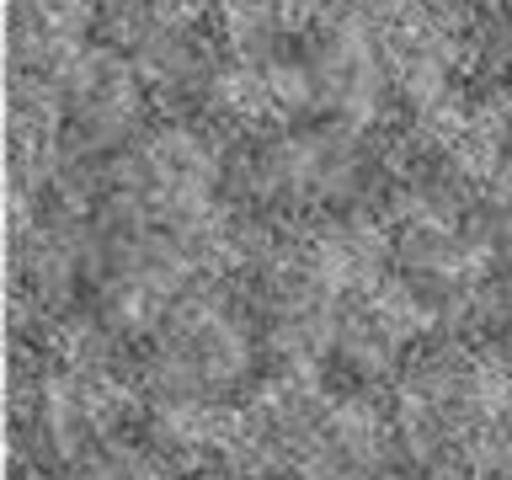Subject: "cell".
<instances>
[{
  "label": "cell",
  "mask_w": 512,
  "mask_h": 480,
  "mask_svg": "<svg viewBox=\"0 0 512 480\" xmlns=\"http://www.w3.org/2000/svg\"><path fill=\"white\" fill-rule=\"evenodd\" d=\"M384 278V235L374 224H336L315 240L310 256V283L320 294H352V288H379Z\"/></svg>",
  "instance_id": "6da1fadb"
},
{
  "label": "cell",
  "mask_w": 512,
  "mask_h": 480,
  "mask_svg": "<svg viewBox=\"0 0 512 480\" xmlns=\"http://www.w3.org/2000/svg\"><path fill=\"white\" fill-rule=\"evenodd\" d=\"M224 32H230L235 54L240 59H262L283 32V6L278 0H230L224 6Z\"/></svg>",
  "instance_id": "7a4b0ae2"
},
{
  "label": "cell",
  "mask_w": 512,
  "mask_h": 480,
  "mask_svg": "<svg viewBox=\"0 0 512 480\" xmlns=\"http://www.w3.org/2000/svg\"><path fill=\"white\" fill-rule=\"evenodd\" d=\"M208 102L230 118H256V112L272 107V86H267V70H256L251 59L230 64V70L208 75Z\"/></svg>",
  "instance_id": "3957f363"
},
{
  "label": "cell",
  "mask_w": 512,
  "mask_h": 480,
  "mask_svg": "<svg viewBox=\"0 0 512 480\" xmlns=\"http://www.w3.org/2000/svg\"><path fill=\"white\" fill-rule=\"evenodd\" d=\"M368 315H374L395 342H411V336H422L432 326V304H427V294L416 283H379Z\"/></svg>",
  "instance_id": "277c9868"
},
{
  "label": "cell",
  "mask_w": 512,
  "mask_h": 480,
  "mask_svg": "<svg viewBox=\"0 0 512 480\" xmlns=\"http://www.w3.org/2000/svg\"><path fill=\"white\" fill-rule=\"evenodd\" d=\"M267 86H272V107L278 112H304L315 102V86H320V75L315 70H304V64H272L267 70Z\"/></svg>",
  "instance_id": "5b68a950"
}]
</instances>
